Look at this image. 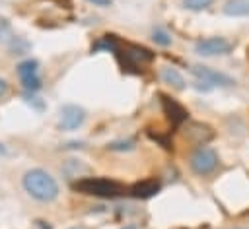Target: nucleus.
<instances>
[{"label": "nucleus", "instance_id": "1", "mask_svg": "<svg viewBox=\"0 0 249 229\" xmlns=\"http://www.w3.org/2000/svg\"><path fill=\"white\" fill-rule=\"evenodd\" d=\"M21 186L27 192V196H31L33 200H37L41 204H51L60 194L56 179L43 167L27 169L21 177Z\"/></svg>", "mask_w": 249, "mask_h": 229}, {"label": "nucleus", "instance_id": "2", "mask_svg": "<svg viewBox=\"0 0 249 229\" xmlns=\"http://www.w3.org/2000/svg\"><path fill=\"white\" fill-rule=\"evenodd\" d=\"M72 188L80 194H88V196H95L103 200H113L124 192L121 182L113 179H105V177H82L72 184Z\"/></svg>", "mask_w": 249, "mask_h": 229}, {"label": "nucleus", "instance_id": "3", "mask_svg": "<svg viewBox=\"0 0 249 229\" xmlns=\"http://www.w3.org/2000/svg\"><path fill=\"white\" fill-rule=\"evenodd\" d=\"M220 167V155L208 146H196L189 155V169L196 177H210Z\"/></svg>", "mask_w": 249, "mask_h": 229}, {"label": "nucleus", "instance_id": "4", "mask_svg": "<svg viewBox=\"0 0 249 229\" xmlns=\"http://www.w3.org/2000/svg\"><path fill=\"white\" fill-rule=\"evenodd\" d=\"M233 47H235V45H233L230 39L220 37V35H214V37L198 39V41L195 43L193 50H195V54H198V56L210 58V56H226V54H230V52L233 50Z\"/></svg>", "mask_w": 249, "mask_h": 229}, {"label": "nucleus", "instance_id": "5", "mask_svg": "<svg viewBox=\"0 0 249 229\" xmlns=\"http://www.w3.org/2000/svg\"><path fill=\"white\" fill-rule=\"evenodd\" d=\"M189 72H191L198 82L210 85L212 89H214V87H231V85H235V80H233L231 76H228V74H224V72H220V70H216V68H212V66L195 64V66L189 68Z\"/></svg>", "mask_w": 249, "mask_h": 229}, {"label": "nucleus", "instance_id": "6", "mask_svg": "<svg viewBox=\"0 0 249 229\" xmlns=\"http://www.w3.org/2000/svg\"><path fill=\"white\" fill-rule=\"evenodd\" d=\"M86 118H88V113L84 107L74 105V103H66L60 107V113H58V128L64 132L78 130L80 126H84Z\"/></svg>", "mask_w": 249, "mask_h": 229}, {"label": "nucleus", "instance_id": "7", "mask_svg": "<svg viewBox=\"0 0 249 229\" xmlns=\"http://www.w3.org/2000/svg\"><path fill=\"white\" fill-rule=\"evenodd\" d=\"M117 52H123V68H142L144 64L152 62L156 58V54L150 49H146L142 45H132V43L126 45L124 50L119 49Z\"/></svg>", "mask_w": 249, "mask_h": 229}, {"label": "nucleus", "instance_id": "8", "mask_svg": "<svg viewBox=\"0 0 249 229\" xmlns=\"http://www.w3.org/2000/svg\"><path fill=\"white\" fill-rule=\"evenodd\" d=\"M160 103H161V109H163V113H165V116L169 118L171 124L179 126V124L189 120V111L179 101H175L173 97H169L165 93H160Z\"/></svg>", "mask_w": 249, "mask_h": 229}, {"label": "nucleus", "instance_id": "9", "mask_svg": "<svg viewBox=\"0 0 249 229\" xmlns=\"http://www.w3.org/2000/svg\"><path fill=\"white\" fill-rule=\"evenodd\" d=\"M161 188V182L158 179H146V180H140L136 184H132L128 188V194L136 200H148L152 196H156Z\"/></svg>", "mask_w": 249, "mask_h": 229}, {"label": "nucleus", "instance_id": "10", "mask_svg": "<svg viewBox=\"0 0 249 229\" xmlns=\"http://www.w3.org/2000/svg\"><path fill=\"white\" fill-rule=\"evenodd\" d=\"M160 78H161V82H163L165 85H169V87H173V89H177V91H183V89L187 87V82H185L183 74H181L177 68H173V66H161Z\"/></svg>", "mask_w": 249, "mask_h": 229}, {"label": "nucleus", "instance_id": "11", "mask_svg": "<svg viewBox=\"0 0 249 229\" xmlns=\"http://www.w3.org/2000/svg\"><path fill=\"white\" fill-rule=\"evenodd\" d=\"M222 12L228 17H247L249 16V0H226Z\"/></svg>", "mask_w": 249, "mask_h": 229}, {"label": "nucleus", "instance_id": "12", "mask_svg": "<svg viewBox=\"0 0 249 229\" xmlns=\"http://www.w3.org/2000/svg\"><path fill=\"white\" fill-rule=\"evenodd\" d=\"M6 50L10 56H23L31 50V43L19 35H12L10 41L6 43Z\"/></svg>", "mask_w": 249, "mask_h": 229}, {"label": "nucleus", "instance_id": "13", "mask_svg": "<svg viewBox=\"0 0 249 229\" xmlns=\"http://www.w3.org/2000/svg\"><path fill=\"white\" fill-rule=\"evenodd\" d=\"M193 134H196V140H195L196 146H206V142L214 136V132L210 130V126L198 124V122H193V124L189 126V130L185 132V138H189V136H193Z\"/></svg>", "mask_w": 249, "mask_h": 229}, {"label": "nucleus", "instance_id": "14", "mask_svg": "<svg viewBox=\"0 0 249 229\" xmlns=\"http://www.w3.org/2000/svg\"><path fill=\"white\" fill-rule=\"evenodd\" d=\"M16 72H18L19 80H25V78H31V76H39V60L25 58L16 66Z\"/></svg>", "mask_w": 249, "mask_h": 229}, {"label": "nucleus", "instance_id": "15", "mask_svg": "<svg viewBox=\"0 0 249 229\" xmlns=\"http://www.w3.org/2000/svg\"><path fill=\"white\" fill-rule=\"evenodd\" d=\"M99 50H107V52H117L119 50V41L115 35H103L99 37L93 45H91V52H99Z\"/></svg>", "mask_w": 249, "mask_h": 229}, {"label": "nucleus", "instance_id": "16", "mask_svg": "<svg viewBox=\"0 0 249 229\" xmlns=\"http://www.w3.org/2000/svg\"><path fill=\"white\" fill-rule=\"evenodd\" d=\"M150 39H152L158 47H163V49H167V47L173 45V37H171V33H169L167 29H163L161 25L152 27V31H150Z\"/></svg>", "mask_w": 249, "mask_h": 229}, {"label": "nucleus", "instance_id": "17", "mask_svg": "<svg viewBox=\"0 0 249 229\" xmlns=\"http://www.w3.org/2000/svg\"><path fill=\"white\" fill-rule=\"evenodd\" d=\"M136 146V140L134 138H126V140H115V142H109L105 147L109 151H117V153H123V151H132Z\"/></svg>", "mask_w": 249, "mask_h": 229}, {"label": "nucleus", "instance_id": "18", "mask_svg": "<svg viewBox=\"0 0 249 229\" xmlns=\"http://www.w3.org/2000/svg\"><path fill=\"white\" fill-rule=\"evenodd\" d=\"M214 4V0H181V8L189 12H204Z\"/></svg>", "mask_w": 249, "mask_h": 229}, {"label": "nucleus", "instance_id": "19", "mask_svg": "<svg viewBox=\"0 0 249 229\" xmlns=\"http://www.w3.org/2000/svg\"><path fill=\"white\" fill-rule=\"evenodd\" d=\"M19 82H21L23 91H25V93H31V95H35V93L43 87V82H41L39 76H31V78H25V80H19Z\"/></svg>", "mask_w": 249, "mask_h": 229}, {"label": "nucleus", "instance_id": "20", "mask_svg": "<svg viewBox=\"0 0 249 229\" xmlns=\"http://www.w3.org/2000/svg\"><path fill=\"white\" fill-rule=\"evenodd\" d=\"M12 37V23L8 17L0 16V43H8Z\"/></svg>", "mask_w": 249, "mask_h": 229}, {"label": "nucleus", "instance_id": "21", "mask_svg": "<svg viewBox=\"0 0 249 229\" xmlns=\"http://www.w3.org/2000/svg\"><path fill=\"white\" fill-rule=\"evenodd\" d=\"M8 91H10L8 80H6V78H0V99H4V97L8 95Z\"/></svg>", "mask_w": 249, "mask_h": 229}, {"label": "nucleus", "instance_id": "22", "mask_svg": "<svg viewBox=\"0 0 249 229\" xmlns=\"http://www.w3.org/2000/svg\"><path fill=\"white\" fill-rule=\"evenodd\" d=\"M86 2L91 6H97V8H109L113 4V0H86Z\"/></svg>", "mask_w": 249, "mask_h": 229}, {"label": "nucleus", "instance_id": "23", "mask_svg": "<svg viewBox=\"0 0 249 229\" xmlns=\"http://www.w3.org/2000/svg\"><path fill=\"white\" fill-rule=\"evenodd\" d=\"M35 225H37V229H53V227L49 225V221H45V219H37Z\"/></svg>", "mask_w": 249, "mask_h": 229}, {"label": "nucleus", "instance_id": "24", "mask_svg": "<svg viewBox=\"0 0 249 229\" xmlns=\"http://www.w3.org/2000/svg\"><path fill=\"white\" fill-rule=\"evenodd\" d=\"M121 229H138L136 225H124V227H121Z\"/></svg>", "mask_w": 249, "mask_h": 229}, {"label": "nucleus", "instance_id": "25", "mask_svg": "<svg viewBox=\"0 0 249 229\" xmlns=\"http://www.w3.org/2000/svg\"><path fill=\"white\" fill-rule=\"evenodd\" d=\"M228 229H249V227H228Z\"/></svg>", "mask_w": 249, "mask_h": 229}, {"label": "nucleus", "instance_id": "26", "mask_svg": "<svg viewBox=\"0 0 249 229\" xmlns=\"http://www.w3.org/2000/svg\"><path fill=\"white\" fill-rule=\"evenodd\" d=\"M247 58H249V47H247Z\"/></svg>", "mask_w": 249, "mask_h": 229}]
</instances>
